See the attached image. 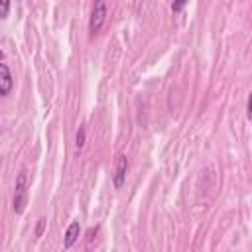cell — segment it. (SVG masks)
Segmentation results:
<instances>
[{
    "label": "cell",
    "instance_id": "cell-1",
    "mask_svg": "<svg viewBox=\"0 0 252 252\" xmlns=\"http://www.w3.org/2000/svg\"><path fill=\"white\" fill-rule=\"evenodd\" d=\"M28 203V175L26 171H20L16 179V191H14V211L16 215H22Z\"/></svg>",
    "mask_w": 252,
    "mask_h": 252
},
{
    "label": "cell",
    "instance_id": "cell-2",
    "mask_svg": "<svg viewBox=\"0 0 252 252\" xmlns=\"http://www.w3.org/2000/svg\"><path fill=\"white\" fill-rule=\"evenodd\" d=\"M106 20V2L98 0L94 6H93V12H91V20H89V32L94 35L96 32H100L102 24Z\"/></svg>",
    "mask_w": 252,
    "mask_h": 252
},
{
    "label": "cell",
    "instance_id": "cell-3",
    "mask_svg": "<svg viewBox=\"0 0 252 252\" xmlns=\"http://www.w3.org/2000/svg\"><path fill=\"white\" fill-rule=\"evenodd\" d=\"M14 89V77L6 63H0V94H8Z\"/></svg>",
    "mask_w": 252,
    "mask_h": 252
},
{
    "label": "cell",
    "instance_id": "cell-4",
    "mask_svg": "<svg viewBox=\"0 0 252 252\" xmlns=\"http://www.w3.org/2000/svg\"><path fill=\"white\" fill-rule=\"evenodd\" d=\"M126 171H128V159L126 156H118V163H116V169H114V187L120 189L126 181Z\"/></svg>",
    "mask_w": 252,
    "mask_h": 252
},
{
    "label": "cell",
    "instance_id": "cell-5",
    "mask_svg": "<svg viewBox=\"0 0 252 252\" xmlns=\"http://www.w3.org/2000/svg\"><path fill=\"white\" fill-rule=\"evenodd\" d=\"M79 234H81V226H79V222L75 220V222H71V224L67 226V230H65L63 246H65V248H71V246L79 240Z\"/></svg>",
    "mask_w": 252,
    "mask_h": 252
},
{
    "label": "cell",
    "instance_id": "cell-6",
    "mask_svg": "<svg viewBox=\"0 0 252 252\" xmlns=\"http://www.w3.org/2000/svg\"><path fill=\"white\" fill-rule=\"evenodd\" d=\"M77 148H83L85 146V126H81L79 128V132H77Z\"/></svg>",
    "mask_w": 252,
    "mask_h": 252
},
{
    "label": "cell",
    "instance_id": "cell-7",
    "mask_svg": "<svg viewBox=\"0 0 252 252\" xmlns=\"http://www.w3.org/2000/svg\"><path fill=\"white\" fill-rule=\"evenodd\" d=\"M10 10V2L8 0H0V18H6Z\"/></svg>",
    "mask_w": 252,
    "mask_h": 252
},
{
    "label": "cell",
    "instance_id": "cell-8",
    "mask_svg": "<svg viewBox=\"0 0 252 252\" xmlns=\"http://www.w3.org/2000/svg\"><path fill=\"white\" fill-rule=\"evenodd\" d=\"M181 8H185V2H183V0H181V2H175V4H171V10H173V12H179Z\"/></svg>",
    "mask_w": 252,
    "mask_h": 252
},
{
    "label": "cell",
    "instance_id": "cell-9",
    "mask_svg": "<svg viewBox=\"0 0 252 252\" xmlns=\"http://www.w3.org/2000/svg\"><path fill=\"white\" fill-rule=\"evenodd\" d=\"M43 224H45V219H39V222H37V230H35V234H37V236L41 234V230H43Z\"/></svg>",
    "mask_w": 252,
    "mask_h": 252
},
{
    "label": "cell",
    "instance_id": "cell-10",
    "mask_svg": "<svg viewBox=\"0 0 252 252\" xmlns=\"http://www.w3.org/2000/svg\"><path fill=\"white\" fill-rule=\"evenodd\" d=\"M2 57H4V53H2V51H0V59H2Z\"/></svg>",
    "mask_w": 252,
    "mask_h": 252
}]
</instances>
